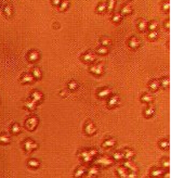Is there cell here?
I'll use <instances>...</instances> for the list:
<instances>
[{"label":"cell","instance_id":"f907efd6","mask_svg":"<svg viewBox=\"0 0 171 178\" xmlns=\"http://www.w3.org/2000/svg\"><path fill=\"white\" fill-rule=\"evenodd\" d=\"M164 178H170V174H169V172L168 173H164Z\"/></svg>","mask_w":171,"mask_h":178},{"label":"cell","instance_id":"f35d334b","mask_svg":"<svg viewBox=\"0 0 171 178\" xmlns=\"http://www.w3.org/2000/svg\"><path fill=\"white\" fill-rule=\"evenodd\" d=\"M59 10L60 11H66L69 8V2L68 1H61V4H60V6H59Z\"/></svg>","mask_w":171,"mask_h":178},{"label":"cell","instance_id":"4316f807","mask_svg":"<svg viewBox=\"0 0 171 178\" xmlns=\"http://www.w3.org/2000/svg\"><path fill=\"white\" fill-rule=\"evenodd\" d=\"M154 113H155V108H154V105H152V104H150V105L144 110V115H145V117H151V116H153Z\"/></svg>","mask_w":171,"mask_h":178},{"label":"cell","instance_id":"8d00e7d4","mask_svg":"<svg viewBox=\"0 0 171 178\" xmlns=\"http://www.w3.org/2000/svg\"><path fill=\"white\" fill-rule=\"evenodd\" d=\"M112 22L115 23V24H118V23H120L121 20H122V16L120 15V13H114V14L112 15L111 18Z\"/></svg>","mask_w":171,"mask_h":178},{"label":"cell","instance_id":"836d02e7","mask_svg":"<svg viewBox=\"0 0 171 178\" xmlns=\"http://www.w3.org/2000/svg\"><path fill=\"white\" fill-rule=\"evenodd\" d=\"M27 165L32 168H37L39 167L40 162L38 160H35V159H30V160H28V162H27Z\"/></svg>","mask_w":171,"mask_h":178},{"label":"cell","instance_id":"1f68e13d","mask_svg":"<svg viewBox=\"0 0 171 178\" xmlns=\"http://www.w3.org/2000/svg\"><path fill=\"white\" fill-rule=\"evenodd\" d=\"M67 88L68 90H71V91H75L76 89L78 88V83L76 82V80H69L67 84Z\"/></svg>","mask_w":171,"mask_h":178},{"label":"cell","instance_id":"83f0119b","mask_svg":"<svg viewBox=\"0 0 171 178\" xmlns=\"http://www.w3.org/2000/svg\"><path fill=\"white\" fill-rule=\"evenodd\" d=\"M117 174L119 176V178H127V175H128V169L125 168L124 166H119L117 168Z\"/></svg>","mask_w":171,"mask_h":178},{"label":"cell","instance_id":"603a6c76","mask_svg":"<svg viewBox=\"0 0 171 178\" xmlns=\"http://www.w3.org/2000/svg\"><path fill=\"white\" fill-rule=\"evenodd\" d=\"M154 100V98H153V96L151 95V93H143L142 96H141V101L142 102H144V103H152V101Z\"/></svg>","mask_w":171,"mask_h":178},{"label":"cell","instance_id":"5bb4252c","mask_svg":"<svg viewBox=\"0 0 171 178\" xmlns=\"http://www.w3.org/2000/svg\"><path fill=\"white\" fill-rule=\"evenodd\" d=\"M132 11H133V9H132V7L130 6V4H124L122 7H121L120 9V15L121 16H127V15H130L132 13Z\"/></svg>","mask_w":171,"mask_h":178},{"label":"cell","instance_id":"f1b7e54d","mask_svg":"<svg viewBox=\"0 0 171 178\" xmlns=\"http://www.w3.org/2000/svg\"><path fill=\"white\" fill-rule=\"evenodd\" d=\"M158 82H159V86L163 87V88H167V87H169V85H170V79H169V77H167V76L161 77Z\"/></svg>","mask_w":171,"mask_h":178},{"label":"cell","instance_id":"9a60e30c","mask_svg":"<svg viewBox=\"0 0 171 178\" xmlns=\"http://www.w3.org/2000/svg\"><path fill=\"white\" fill-rule=\"evenodd\" d=\"M2 13L6 18L10 19L12 18V15H13V8L11 7L10 4H6L2 7Z\"/></svg>","mask_w":171,"mask_h":178},{"label":"cell","instance_id":"e0dca14e","mask_svg":"<svg viewBox=\"0 0 171 178\" xmlns=\"http://www.w3.org/2000/svg\"><path fill=\"white\" fill-rule=\"evenodd\" d=\"M99 167L96 166V165H92V166H90L87 171H86V173H87V175H88V177H93V176H96V175L99 174Z\"/></svg>","mask_w":171,"mask_h":178},{"label":"cell","instance_id":"f5cc1de1","mask_svg":"<svg viewBox=\"0 0 171 178\" xmlns=\"http://www.w3.org/2000/svg\"><path fill=\"white\" fill-rule=\"evenodd\" d=\"M53 27H54V28H55V27L57 28V27H59V25H57V24H54V25H53Z\"/></svg>","mask_w":171,"mask_h":178},{"label":"cell","instance_id":"ac0fdd59","mask_svg":"<svg viewBox=\"0 0 171 178\" xmlns=\"http://www.w3.org/2000/svg\"><path fill=\"white\" fill-rule=\"evenodd\" d=\"M165 173V171L163 168H159V167H156V168H153L151 171V177L152 178H159L163 176V174Z\"/></svg>","mask_w":171,"mask_h":178},{"label":"cell","instance_id":"7bdbcfd3","mask_svg":"<svg viewBox=\"0 0 171 178\" xmlns=\"http://www.w3.org/2000/svg\"><path fill=\"white\" fill-rule=\"evenodd\" d=\"M96 52L99 54H101V56H104V54H107L108 53V48H105V47H99L98 48V50H96Z\"/></svg>","mask_w":171,"mask_h":178},{"label":"cell","instance_id":"7a4b0ae2","mask_svg":"<svg viewBox=\"0 0 171 178\" xmlns=\"http://www.w3.org/2000/svg\"><path fill=\"white\" fill-rule=\"evenodd\" d=\"M94 165H101V166H104V167H106V166H111L114 164V161L112 160L111 157H96L95 160H94Z\"/></svg>","mask_w":171,"mask_h":178},{"label":"cell","instance_id":"bcb514c9","mask_svg":"<svg viewBox=\"0 0 171 178\" xmlns=\"http://www.w3.org/2000/svg\"><path fill=\"white\" fill-rule=\"evenodd\" d=\"M88 153H89V155L90 157H96L98 155V150L96 149H89L88 150Z\"/></svg>","mask_w":171,"mask_h":178},{"label":"cell","instance_id":"44dd1931","mask_svg":"<svg viewBox=\"0 0 171 178\" xmlns=\"http://www.w3.org/2000/svg\"><path fill=\"white\" fill-rule=\"evenodd\" d=\"M116 145V140L114 138H108V139H105L102 143V147L103 148H113V147Z\"/></svg>","mask_w":171,"mask_h":178},{"label":"cell","instance_id":"484cf974","mask_svg":"<svg viewBox=\"0 0 171 178\" xmlns=\"http://www.w3.org/2000/svg\"><path fill=\"white\" fill-rule=\"evenodd\" d=\"M100 43H101V46L102 47H105V48H108V47L112 45V39L110 37H106V36H104L100 39Z\"/></svg>","mask_w":171,"mask_h":178},{"label":"cell","instance_id":"ab89813d","mask_svg":"<svg viewBox=\"0 0 171 178\" xmlns=\"http://www.w3.org/2000/svg\"><path fill=\"white\" fill-rule=\"evenodd\" d=\"M112 160L113 161H121V160H124V155H122L121 152L117 151V152H115V153L113 154V159H112Z\"/></svg>","mask_w":171,"mask_h":178},{"label":"cell","instance_id":"277c9868","mask_svg":"<svg viewBox=\"0 0 171 178\" xmlns=\"http://www.w3.org/2000/svg\"><path fill=\"white\" fill-rule=\"evenodd\" d=\"M80 60L85 63H93L96 60V57L92 51H86L85 53H82L80 56Z\"/></svg>","mask_w":171,"mask_h":178},{"label":"cell","instance_id":"7c38bea8","mask_svg":"<svg viewBox=\"0 0 171 178\" xmlns=\"http://www.w3.org/2000/svg\"><path fill=\"white\" fill-rule=\"evenodd\" d=\"M35 80L34 77H33V75L30 73H24V74L21 76V78H20V82L22 84H30Z\"/></svg>","mask_w":171,"mask_h":178},{"label":"cell","instance_id":"d6986e66","mask_svg":"<svg viewBox=\"0 0 171 178\" xmlns=\"http://www.w3.org/2000/svg\"><path fill=\"white\" fill-rule=\"evenodd\" d=\"M125 168H127L128 171L130 172H134V173H138V167H136V165L132 163L131 161H126L124 162V165H122Z\"/></svg>","mask_w":171,"mask_h":178},{"label":"cell","instance_id":"60d3db41","mask_svg":"<svg viewBox=\"0 0 171 178\" xmlns=\"http://www.w3.org/2000/svg\"><path fill=\"white\" fill-rule=\"evenodd\" d=\"M161 166L165 168V169H169V166H170V161L168 157H165L161 160Z\"/></svg>","mask_w":171,"mask_h":178},{"label":"cell","instance_id":"c3c4849f","mask_svg":"<svg viewBox=\"0 0 171 178\" xmlns=\"http://www.w3.org/2000/svg\"><path fill=\"white\" fill-rule=\"evenodd\" d=\"M164 27H165V29H167V31L170 29V21H169V20H166V21H165Z\"/></svg>","mask_w":171,"mask_h":178},{"label":"cell","instance_id":"74e56055","mask_svg":"<svg viewBox=\"0 0 171 178\" xmlns=\"http://www.w3.org/2000/svg\"><path fill=\"white\" fill-rule=\"evenodd\" d=\"M115 6H116V1L115 0H110L106 2V11L108 12H112V11L115 9Z\"/></svg>","mask_w":171,"mask_h":178},{"label":"cell","instance_id":"b9f144b4","mask_svg":"<svg viewBox=\"0 0 171 178\" xmlns=\"http://www.w3.org/2000/svg\"><path fill=\"white\" fill-rule=\"evenodd\" d=\"M157 37H158V32L155 31V32H150L147 34V38L150 40H156Z\"/></svg>","mask_w":171,"mask_h":178},{"label":"cell","instance_id":"30bf717a","mask_svg":"<svg viewBox=\"0 0 171 178\" xmlns=\"http://www.w3.org/2000/svg\"><path fill=\"white\" fill-rule=\"evenodd\" d=\"M140 45H141V43H140V40H139V38H138V37H136V36H131V37L129 38L128 47L130 48V49L136 50L140 47Z\"/></svg>","mask_w":171,"mask_h":178},{"label":"cell","instance_id":"9c48e42d","mask_svg":"<svg viewBox=\"0 0 171 178\" xmlns=\"http://www.w3.org/2000/svg\"><path fill=\"white\" fill-rule=\"evenodd\" d=\"M40 59V53L37 50H30L27 53V61L30 63H35Z\"/></svg>","mask_w":171,"mask_h":178},{"label":"cell","instance_id":"52a82bcc","mask_svg":"<svg viewBox=\"0 0 171 178\" xmlns=\"http://www.w3.org/2000/svg\"><path fill=\"white\" fill-rule=\"evenodd\" d=\"M111 93H112V90L111 88H108V87H102V88L96 90V96H98V98H100V99H104V98L110 97Z\"/></svg>","mask_w":171,"mask_h":178},{"label":"cell","instance_id":"4dcf8cb0","mask_svg":"<svg viewBox=\"0 0 171 178\" xmlns=\"http://www.w3.org/2000/svg\"><path fill=\"white\" fill-rule=\"evenodd\" d=\"M10 132L11 134H13V135H18V134H20V132H21V126H20L18 123H13V124L11 125Z\"/></svg>","mask_w":171,"mask_h":178},{"label":"cell","instance_id":"5b68a950","mask_svg":"<svg viewBox=\"0 0 171 178\" xmlns=\"http://www.w3.org/2000/svg\"><path fill=\"white\" fill-rule=\"evenodd\" d=\"M89 71L94 75H98L100 76L104 73V65L103 63H95V64H92L89 68Z\"/></svg>","mask_w":171,"mask_h":178},{"label":"cell","instance_id":"cb8c5ba5","mask_svg":"<svg viewBox=\"0 0 171 178\" xmlns=\"http://www.w3.org/2000/svg\"><path fill=\"white\" fill-rule=\"evenodd\" d=\"M159 82H158V79H153V80H151L148 83V88L152 90V91H156L159 89Z\"/></svg>","mask_w":171,"mask_h":178},{"label":"cell","instance_id":"8992f818","mask_svg":"<svg viewBox=\"0 0 171 178\" xmlns=\"http://www.w3.org/2000/svg\"><path fill=\"white\" fill-rule=\"evenodd\" d=\"M30 99H32L36 104L40 103V102H42L43 100V93H41L40 90L35 89V90H33L32 93H30Z\"/></svg>","mask_w":171,"mask_h":178},{"label":"cell","instance_id":"e575fe53","mask_svg":"<svg viewBox=\"0 0 171 178\" xmlns=\"http://www.w3.org/2000/svg\"><path fill=\"white\" fill-rule=\"evenodd\" d=\"M95 11L98 13H104L106 11V2H100V4H98Z\"/></svg>","mask_w":171,"mask_h":178},{"label":"cell","instance_id":"2e32d148","mask_svg":"<svg viewBox=\"0 0 171 178\" xmlns=\"http://www.w3.org/2000/svg\"><path fill=\"white\" fill-rule=\"evenodd\" d=\"M36 107H37V104H36L35 102L30 99V98L24 101V108H25V109H27L28 111H32V112H33V111H35Z\"/></svg>","mask_w":171,"mask_h":178},{"label":"cell","instance_id":"816d5d0a","mask_svg":"<svg viewBox=\"0 0 171 178\" xmlns=\"http://www.w3.org/2000/svg\"><path fill=\"white\" fill-rule=\"evenodd\" d=\"M66 93V91H63V90H62L60 95H61V96H66V93Z\"/></svg>","mask_w":171,"mask_h":178},{"label":"cell","instance_id":"f6af8a7d","mask_svg":"<svg viewBox=\"0 0 171 178\" xmlns=\"http://www.w3.org/2000/svg\"><path fill=\"white\" fill-rule=\"evenodd\" d=\"M161 9H163L165 12L169 11V9H170V1H164V2L161 4Z\"/></svg>","mask_w":171,"mask_h":178},{"label":"cell","instance_id":"8fae6325","mask_svg":"<svg viewBox=\"0 0 171 178\" xmlns=\"http://www.w3.org/2000/svg\"><path fill=\"white\" fill-rule=\"evenodd\" d=\"M85 132L87 134V135H89V136L94 135V134L96 132L95 125L93 124L91 121H88L87 123H86V125H85Z\"/></svg>","mask_w":171,"mask_h":178},{"label":"cell","instance_id":"db71d44e","mask_svg":"<svg viewBox=\"0 0 171 178\" xmlns=\"http://www.w3.org/2000/svg\"><path fill=\"white\" fill-rule=\"evenodd\" d=\"M0 8H1V2H0Z\"/></svg>","mask_w":171,"mask_h":178},{"label":"cell","instance_id":"7dc6e473","mask_svg":"<svg viewBox=\"0 0 171 178\" xmlns=\"http://www.w3.org/2000/svg\"><path fill=\"white\" fill-rule=\"evenodd\" d=\"M127 178H138V173H134V172H128Z\"/></svg>","mask_w":171,"mask_h":178},{"label":"cell","instance_id":"d590c367","mask_svg":"<svg viewBox=\"0 0 171 178\" xmlns=\"http://www.w3.org/2000/svg\"><path fill=\"white\" fill-rule=\"evenodd\" d=\"M157 27H158V22L156 21H152L147 24V29H148L150 32H155L157 29Z\"/></svg>","mask_w":171,"mask_h":178},{"label":"cell","instance_id":"ee69618b","mask_svg":"<svg viewBox=\"0 0 171 178\" xmlns=\"http://www.w3.org/2000/svg\"><path fill=\"white\" fill-rule=\"evenodd\" d=\"M159 148H161V149H167V148H169V141L168 140H161V141H159Z\"/></svg>","mask_w":171,"mask_h":178},{"label":"cell","instance_id":"7402d4cb","mask_svg":"<svg viewBox=\"0 0 171 178\" xmlns=\"http://www.w3.org/2000/svg\"><path fill=\"white\" fill-rule=\"evenodd\" d=\"M147 24L148 23L145 20H139L136 27H138V29H139L140 32H145V31H147Z\"/></svg>","mask_w":171,"mask_h":178},{"label":"cell","instance_id":"681fc988","mask_svg":"<svg viewBox=\"0 0 171 178\" xmlns=\"http://www.w3.org/2000/svg\"><path fill=\"white\" fill-rule=\"evenodd\" d=\"M51 4H53L54 7H59L60 4H61V1L60 0H51Z\"/></svg>","mask_w":171,"mask_h":178},{"label":"cell","instance_id":"f546056e","mask_svg":"<svg viewBox=\"0 0 171 178\" xmlns=\"http://www.w3.org/2000/svg\"><path fill=\"white\" fill-rule=\"evenodd\" d=\"M86 171H87V169H86L83 166H79V167L75 171V173H74V176H75V178L82 177V176L86 174Z\"/></svg>","mask_w":171,"mask_h":178},{"label":"cell","instance_id":"ba28073f","mask_svg":"<svg viewBox=\"0 0 171 178\" xmlns=\"http://www.w3.org/2000/svg\"><path fill=\"white\" fill-rule=\"evenodd\" d=\"M107 107L108 108H115L119 104V96L118 95H111L107 99Z\"/></svg>","mask_w":171,"mask_h":178},{"label":"cell","instance_id":"ffe728a7","mask_svg":"<svg viewBox=\"0 0 171 178\" xmlns=\"http://www.w3.org/2000/svg\"><path fill=\"white\" fill-rule=\"evenodd\" d=\"M122 155H124V159H126L127 161H130L132 157H134V151H133L132 149H129V148H127V149L124 150Z\"/></svg>","mask_w":171,"mask_h":178},{"label":"cell","instance_id":"d4e9b609","mask_svg":"<svg viewBox=\"0 0 171 178\" xmlns=\"http://www.w3.org/2000/svg\"><path fill=\"white\" fill-rule=\"evenodd\" d=\"M30 74L33 75L34 79H41V77H42V73H41V70L39 68H34Z\"/></svg>","mask_w":171,"mask_h":178},{"label":"cell","instance_id":"6da1fadb","mask_svg":"<svg viewBox=\"0 0 171 178\" xmlns=\"http://www.w3.org/2000/svg\"><path fill=\"white\" fill-rule=\"evenodd\" d=\"M38 124H39V118L35 115H32L25 121V128L29 132H34L37 128Z\"/></svg>","mask_w":171,"mask_h":178},{"label":"cell","instance_id":"4fadbf2b","mask_svg":"<svg viewBox=\"0 0 171 178\" xmlns=\"http://www.w3.org/2000/svg\"><path fill=\"white\" fill-rule=\"evenodd\" d=\"M79 157H81L82 161L85 162V163H90V162H92L93 161V157H90L89 153H88V150H81L78 154Z\"/></svg>","mask_w":171,"mask_h":178},{"label":"cell","instance_id":"3957f363","mask_svg":"<svg viewBox=\"0 0 171 178\" xmlns=\"http://www.w3.org/2000/svg\"><path fill=\"white\" fill-rule=\"evenodd\" d=\"M23 148L25 150V152L32 153L34 150H36L38 148V145H37L35 141H33L32 139H26V140L23 141Z\"/></svg>","mask_w":171,"mask_h":178},{"label":"cell","instance_id":"d6a6232c","mask_svg":"<svg viewBox=\"0 0 171 178\" xmlns=\"http://www.w3.org/2000/svg\"><path fill=\"white\" fill-rule=\"evenodd\" d=\"M10 142V137L7 134H0V145H8Z\"/></svg>","mask_w":171,"mask_h":178}]
</instances>
